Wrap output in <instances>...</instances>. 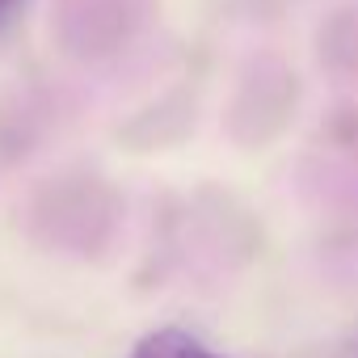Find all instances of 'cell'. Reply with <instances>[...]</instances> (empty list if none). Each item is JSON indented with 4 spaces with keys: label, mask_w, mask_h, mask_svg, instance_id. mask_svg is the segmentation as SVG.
Returning <instances> with one entry per match:
<instances>
[{
    "label": "cell",
    "mask_w": 358,
    "mask_h": 358,
    "mask_svg": "<svg viewBox=\"0 0 358 358\" xmlns=\"http://www.w3.org/2000/svg\"><path fill=\"white\" fill-rule=\"evenodd\" d=\"M127 358H232V354H220L211 350L207 341H199L190 329H177V324H160L152 333H143Z\"/></svg>",
    "instance_id": "6da1fadb"
},
{
    "label": "cell",
    "mask_w": 358,
    "mask_h": 358,
    "mask_svg": "<svg viewBox=\"0 0 358 358\" xmlns=\"http://www.w3.org/2000/svg\"><path fill=\"white\" fill-rule=\"evenodd\" d=\"M17 9H22V0H0V30L9 26V17H13Z\"/></svg>",
    "instance_id": "7a4b0ae2"
}]
</instances>
